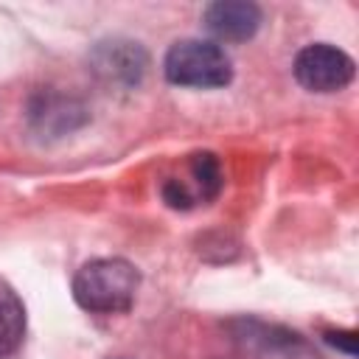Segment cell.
Masks as SVG:
<instances>
[{
	"label": "cell",
	"instance_id": "30bf717a",
	"mask_svg": "<svg viewBox=\"0 0 359 359\" xmlns=\"http://www.w3.org/2000/svg\"><path fill=\"white\" fill-rule=\"evenodd\" d=\"M325 337L331 345H339L345 353H351V356L356 353V334L353 331H328Z\"/></svg>",
	"mask_w": 359,
	"mask_h": 359
},
{
	"label": "cell",
	"instance_id": "6da1fadb",
	"mask_svg": "<svg viewBox=\"0 0 359 359\" xmlns=\"http://www.w3.org/2000/svg\"><path fill=\"white\" fill-rule=\"evenodd\" d=\"M140 272L126 258H93L73 275V300L90 314H123L132 309Z\"/></svg>",
	"mask_w": 359,
	"mask_h": 359
},
{
	"label": "cell",
	"instance_id": "3957f363",
	"mask_svg": "<svg viewBox=\"0 0 359 359\" xmlns=\"http://www.w3.org/2000/svg\"><path fill=\"white\" fill-rule=\"evenodd\" d=\"M353 59L328 45V42H314L306 45L297 56H294V79L300 87H306L309 93H337L342 87L351 84L353 79Z\"/></svg>",
	"mask_w": 359,
	"mask_h": 359
},
{
	"label": "cell",
	"instance_id": "8992f818",
	"mask_svg": "<svg viewBox=\"0 0 359 359\" xmlns=\"http://www.w3.org/2000/svg\"><path fill=\"white\" fill-rule=\"evenodd\" d=\"M261 25V8L247 0H219L205 8V28L222 42H244Z\"/></svg>",
	"mask_w": 359,
	"mask_h": 359
},
{
	"label": "cell",
	"instance_id": "277c9868",
	"mask_svg": "<svg viewBox=\"0 0 359 359\" xmlns=\"http://www.w3.org/2000/svg\"><path fill=\"white\" fill-rule=\"evenodd\" d=\"M219 191H222V165H219V157L210 151L191 154L185 174L163 182V199L171 208H182V210H188L199 202L205 205Z\"/></svg>",
	"mask_w": 359,
	"mask_h": 359
},
{
	"label": "cell",
	"instance_id": "52a82bcc",
	"mask_svg": "<svg viewBox=\"0 0 359 359\" xmlns=\"http://www.w3.org/2000/svg\"><path fill=\"white\" fill-rule=\"evenodd\" d=\"M93 70L112 84H137L146 70V53L137 42H101L93 56Z\"/></svg>",
	"mask_w": 359,
	"mask_h": 359
},
{
	"label": "cell",
	"instance_id": "5b68a950",
	"mask_svg": "<svg viewBox=\"0 0 359 359\" xmlns=\"http://www.w3.org/2000/svg\"><path fill=\"white\" fill-rule=\"evenodd\" d=\"M238 339L250 345L261 359H320L294 331L278 328V325H264L255 320H241V334Z\"/></svg>",
	"mask_w": 359,
	"mask_h": 359
},
{
	"label": "cell",
	"instance_id": "9c48e42d",
	"mask_svg": "<svg viewBox=\"0 0 359 359\" xmlns=\"http://www.w3.org/2000/svg\"><path fill=\"white\" fill-rule=\"evenodd\" d=\"M22 339H25V303L6 280H0V359L17 353Z\"/></svg>",
	"mask_w": 359,
	"mask_h": 359
},
{
	"label": "cell",
	"instance_id": "ba28073f",
	"mask_svg": "<svg viewBox=\"0 0 359 359\" xmlns=\"http://www.w3.org/2000/svg\"><path fill=\"white\" fill-rule=\"evenodd\" d=\"M81 104L73 98H62V95H39L31 104V121L39 132H53L62 135L65 129L70 132L73 126H79L84 121L81 115Z\"/></svg>",
	"mask_w": 359,
	"mask_h": 359
},
{
	"label": "cell",
	"instance_id": "7a4b0ae2",
	"mask_svg": "<svg viewBox=\"0 0 359 359\" xmlns=\"http://www.w3.org/2000/svg\"><path fill=\"white\" fill-rule=\"evenodd\" d=\"M163 73L177 87L216 90L230 84L233 62L222 45L208 39H180L168 48L163 59Z\"/></svg>",
	"mask_w": 359,
	"mask_h": 359
}]
</instances>
